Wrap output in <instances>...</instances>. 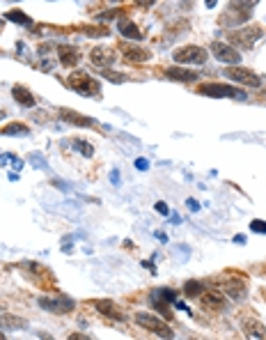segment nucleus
<instances>
[{"mask_svg": "<svg viewBox=\"0 0 266 340\" xmlns=\"http://www.w3.org/2000/svg\"><path fill=\"white\" fill-rule=\"evenodd\" d=\"M60 120L69 122V124H76V127H92V124H94V120H92V117L78 115V113L69 111V108H62V111H60Z\"/></svg>", "mask_w": 266, "mask_h": 340, "instance_id": "16", "label": "nucleus"}, {"mask_svg": "<svg viewBox=\"0 0 266 340\" xmlns=\"http://www.w3.org/2000/svg\"><path fill=\"white\" fill-rule=\"evenodd\" d=\"M103 78H108V81H115V83H124V81H126V76L112 74V71H108V69H103Z\"/></svg>", "mask_w": 266, "mask_h": 340, "instance_id": "27", "label": "nucleus"}, {"mask_svg": "<svg viewBox=\"0 0 266 340\" xmlns=\"http://www.w3.org/2000/svg\"><path fill=\"white\" fill-rule=\"evenodd\" d=\"M225 76H227L230 81L241 83V85H245V87H259L262 85V76H259V74L250 71V69H245V67H239V65H232V67L225 69Z\"/></svg>", "mask_w": 266, "mask_h": 340, "instance_id": "7", "label": "nucleus"}, {"mask_svg": "<svg viewBox=\"0 0 266 340\" xmlns=\"http://www.w3.org/2000/svg\"><path fill=\"white\" fill-rule=\"evenodd\" d=\"M243 333L245 338H253V340H266V327L257 319H245L243 322Z\"/></svg>", "mask_w": 266, "mask_h": 340, "instance_id": "14", "label": "nucleus"}, {"mask_svg": "<svg viewBox=\"0 0 266 340\" xmlns=\"http://www.w3.org/2000/svg\"><path fill=\"white\" fill-rule=\"evenodd\" d=\"M23 327H26V319L14 317V315L0 310V329H5V331H14V329H23Z\"/></svg>", "mask_w": 266, "mask_h": 340, "instance_id": "19", "label": "nucleus"}, {"mask_svg": "<svg viewBox=\"0 0 266 340\" xmlns=\"http://www.w3.org/2000/svg\"><path fill=\"white\" fill-rule=\"evenodd\" d=\"M39 306L48 310V313L65 315L76 308V301L71 297H67V294H53V297H39Z\"/></svg>", "mask_w": 266, "mask_h": 340, "instance_id": "5", "label": "nucleus"}, {"mask_svg": "<svg viewBox=\"0 0 266 340\" xmlns=\"http://www.w3.org/2000/svg\"><path fill=\"white\" fill-rule=\"evenodd\" d=\"M156 211H159V214H163V216L170 214V209H167L165 203H156Z\"/></svg>", "mask_w": 266, "mask_h": 340, "instance_id": "29", "label": "nucleus"}, {"mask_svg": "<svg viewBox=\"0 0 266 340\" xmlns=\"http://www.w3.org/2000/svg\"><path fill=\"white\" fill-rule=\"evenodd\" d=\"M136 168H138V170H147L149 166H147V161H145V159H138V161H136Z\"/></svg>", "mask_w": 266, "mask_h": 340, "instance_id": "30", "label": "nucleus"}, {"mask_svg": "<svg viewBox=\"0 0 266 340\" xmlns=\"http://www.w3.org/2000/svg\"><path fill=\"white\" fill-rule=\"evenodd\" d=\"M264 37V30L259 26H245V28H236V30L230 32V44L236 48H253L259 39Z\"/></svg>", "mask_w": 266, "mask_h": 340, "instance_id": "2", "label": "nucleus"}, {"mask_svg": "<svg viewBox=\"0 0 266 340\" xmlns=\"http://www.w3.org/2000/svg\"><path fill=\"white\" fill-rule=\"evenodd\" d=\"M188 207H191V209H193V211H198V209H200V205H198V200H193V198H191V200H188Z\"/></svg>", "mask_w": 266, "mask_h": 340, "instance_id": "31", "label": "nucleus"}, {"mask_svg": "<svg viewBox=\"0 0 266 340\" xmlns=\"http://www.w3.org/2000/svg\"><path fill=\"white\" fill-rule=\"evenodd\" d=\"M216 3H218V0H204L206 9H214V7H216Z\"/></svg>", "mask_w": 266, "mask_h": 340, "instance_id": "33", "label": "nucleus"}, {"mask_svg": "<svg viewBox=\"0 0 266 340\" xmlns=\"http://www.w3.org/2000/svg\"><path fill=\"white\" fill-rule=\"evenodd\" d=\"M138 5L140 7H149V5H154V0H138Z\"/></svg>", "mask_w": 266, "mask_h": 340, "instance_id": "32", "label": "nucleus"}, {"mask_svg": "<svg viewBox=\"0 0 266 340\" xmlns=\"http://www.w3.org/2000/svg\"><path fill=\"white\" fill-rule=\"evenodd\" d=\"M3 338H5V333H0V340H3Z\"/></svg>", "mask_w": 266, "mask_h": 340, "instance_id": "37", "label": "nucleus"}, {"mask_svg": "<svg viewBox=\"0 0 266 340\" xmlns=\"http://www.w3.org/2000/svg\"><path fill=\"white\" fill-rule=\"evenodd\" d=\"M225 294H230L232 299H243L245 297L243 280H225Z\"/></svg>", "mask_w": 266, "mask_h": 340, "instance_id": "20", "label": "nucleus"}, {"mask_svg": "<svg viewBox=\"0 0 266 340\" xmlns=\"http://www.w3.org/2000/svg\"><path fill=\"white\" fill-rule=\"evenodd\" d=\"M136 322L140 324L142 329H147V331L156 333L159 338H175V333L170 331V327H167L163 319L154 317L151 313H138V315H136Z\"/></svg>", "mask_w": 266, "mask_h": 340, "instance_id": "6", "label": "nucleus"}, {"mask_svg": "<svg viewBox=\"0 0 266 340\" xmlns=\"http://www.w3.org/2000/svg\"><path fill=\"white\" fill-rule=\"evenodd\" d=\"M0 134H5V136H28L30 134V129H28L26 124H21V122H12V124H7V127L0 129Z\"/></svg>", "mask_w": 266, "mask_h": 340, "instance_id": "21", "label": "nucleus"}, {"mask_svg": "<svg viewBox=\"0 0 266 340\" xmlns=\"http://www.w3.org/2000/svg\"><path fill=\"white\" fill-rule=\"evenodd\" d=\"M5 19L18 23V26H32V19L28 16V14H23L21 9H12V12H7V14H5Z\"/></svg>", "mask_w": 266, "mask_h": 340, "instance_id": "22", "label": "nucleus"}, {"mask_svg": "<svg viewBox=\"0 0 266 340\" xmlns=\"http://www.w3.org/2000/svg\"><path fill=\"white\" fill-rule=\"evenodd\" d=\"M55 58H58V62H60L62 67H73V65H78V60H81V51H78L76 46L62 44V46H58Z\"/></svg>", "mask_w": 266, "mask_h": 340, "instance_id": "11", "label": "nucleus"}, {"mask_svg": "<svg viewBox=\"0 0 266 340\" xmlns=\"http://www.w3.org/2000/svg\"><path fill=\"white\" fill-rule=\"evenodd\" d=\"M211 56H216V60H220L223 65L232 67L241 62V53L239 48H234L232 44H225V42H214L211 44Z\"/></svg>", "mask_w": 266, "mask_h": 340, "instance_id": "8", "label": "nucleus"}, {"mask_svg": "<svg viewBox=\"0 0 266 340\" xmlns=\"http://www.w3.org/2000/svg\"><path fill=\"white\" fill-rule=\"evenodd\" d=\"M115 51L112 48H108V46H97V48H92V53H90V60H92V65L94 67H101V69H108L115 62Z\"/></svg>", "mask_w": 266, "mask_h": 340, "instance_id": "10", "label": "nucleus"}, {"mask_svg": "<svg viewBox=\"0 0 266 340\" xmlns=\"http://www.w3.org/2000/svg\"><path fill=\"white\" fill-rule=\"evenodd\" d=\"M250 230H253V232H266V223L264 221H253V223H250Z\"/></svg>", "mask_w": 266, "mask_h": 340, "instance_id": "28", "label": "nucleus"}, {"mask_svg": "<svg viewBox=\"0 0 266 340\" xmlns=\"http://www.w3.org/2000/svg\"><path fill=\"white\" fill-rule=\"evenodd\" d=\"M3 26H5V21H3V19H0V30H3Z\"/></svg>", "mask_w": 266, "mask_h": 340, "instance_id": "36", "label": "nucleus"}, {"mask_svg": "<svg viewBox=\"0 0 266 340\" xmlns=\"http://www.w3.org/2000/svg\"><path fill=\"white\" fill-rule=\"evenodd\" d=\"M112 3H122V0H112Z\"/></svg>", "mask_w": 266, "mask_h": 340, "instance_id": "38", "label": "nucleus"}, {"mask_svg": "<svg viewBox=\"0 0 266 340\" xmlns=\"http://www.w3.org/2000/svg\"><path fill=\"white\" fill-rule=\"evenodd\" d=\"M67 83L78 92V95H83V97H97V95L101 92L99 81H94V78H92L87 71H83V69H78V71H71V74H69Z\"/></svg>", "mask_w": 266, "mask_h": 340, "instance_id": "1", "label": "nucleus"}, {"mask_svg": "<svg viewBox=\"0 0 266 340\" xmlns=\"http://www.w3.org/2000/svg\"><path fill=\"white\" fill-rule=\"evenodd\" d=\"M184 292H186V297H200V294L204 292V285H202L200 280H188V283L184 285Z\"/></svg>", "mask_w": 266, "mask_h": 340, "instance_id": "24", "label": "nucleus"}, {"mask_svg": "<svg viewBox=\"0 0 266 340\" xmlns=\"http://www.w3.org/2000/svg\"><path fill=\"white\" fill-rule=\"evenodd\" d=\"M206 51L202 46H193V44H188V46H181L177 48L175 53H172V60L177 62V65H204L206 62Z\"/></svg>", "mask_w": 266, "mask_h": 340, "instance_id": "4", "label": "nucleus"}, {"mask_svg": "<svg viewBox=\"0 0 266 340\" xmlns=\"http://www.w3.org/2000/svg\"><path fill=\"white\" fill-rule=\"evenodd\" d=\"M7 164H12L14 168H23V161L16 159L14 154H3V156H0V166H7Z\"/></svg>", "mask_w": 266, "mask_h": 340, "instance_id": "26", "label": "nucleus"}, {"mask_svg": "<svg viewBox=\"0 0 266 340\" xmlns=\"http://www.w3.org/2000/svg\"><path fill=\"white\" fill-rule=\"evenodd\" d=\"M120 51L124 53V58H126L129 62H147V60H149V51H145V48H140V46L122 44Z\"/></svg>", "mask_w": 266, "mask_h": 340, "instance_id": "12", "label": "nucleus"}, {"mask_svg": "<svg viewBox=\"0 0 266 340\" xmlns=\"http://www.w3.org/2000/svg\"><path fill=\"white\" fill-rule=\"evenodd\" d=\"M117 30H120L122 37H126V39H133V42H140L142 39V32H140V28L136 26L133 21H126V19H122L120 23H117Z\"/></svg>", "mask_w": 266, "mask_h": 340, "instance_id": "17", "label": "nucleus"}, {"mask_svg": "<svg viewBox=\"0 0 266 340\" xmlns=\"http://www.w3.org/2000/svg\"><path fill=\"white\" fill-rule=\"evenodd\" d=\"M92 306L99 310L101 315H106V317H115V319L124 317V315L120 313V308L115 306V301H110V299H94V301H92Z\"/></svg>", "mask_w": 266, "mask_h": 340, "instance_id": "13", "label": "nucleus"}, {"mask_svg": "<svg viewBox=\"0 0 266 340\" xmlns=\"http://www.w3.org/2000/svg\"><path fill=\"white\" fill-rule=\"evenodd\" d=\"M257 3H259V0H232L230 7L239 9V12H243V14H250V9H253Z\"/></svg>", "mask_w": 266, "mask_h": 340, "instance_id": "25", "label": "nucleus"}, {"mask_svg": "<svg viewBox=\"0 0 266 340\" xmlns=\"http://www.w3.org/2000/svg\"><path fill=\"white\" fill-rule=\"evenodd\" d=\"M165 76L170 78V81L193 83V81H198V78H200V74L198 71H191V69H177V67H172V69H167V71H165Z\"/></svg>", "mask_w": 266, "mask_h": 340, "instance_id": "15", "label": "nucleus"}, {"mask_svg": "<svg viewBox=\"0 0 266 340\" xmlns=\"http://www.w3.org/2000/svg\"><path fill=\"white\" fill-rule=\"evenodd\" d=\"M198 92L202 97H218V99H245V92L232 85H223V83H204L198 87Z\"/></svg>", "mask_w": 266, "mask_h": 340, "instance_id": "3", "label": "nucleus"}, {"mask_svg": "<svg viewBox=\"0 0 266 340\" xmlns=\"http://www.w3.org/2000/svg\"><path fill=\"white\" fill-rule=\"evenodd\" d=\"M73 150L81 152V154L87 156V159H92V156H94V147H92L87 140H83V138H76V140H73Z\"/></svg>", "mask_w": 266, "mask_h": 340, "instance_id": "23", "label": "nucleus"}, {"mask_svg": "<svg viewBox=\"0 0 266 340\" xmlns=\"http://www.w3.org/2000/svg\"><path fill=\"white\" fill-rule=\"evenodd\" d=\"M12 97L16 99V103H21V106H26V108H32L34 103V97H32V92L28 90V87H23V85H14L12 87Z\"/></svg>", "mask_w": 266, "mask_h": 340, "instance_id": "18", "label": "nucleus"}, {"mask_svg": "<svg viewBox=\"0 0 266 340\" xmlns=\"http://www.w3.org/2000/svg\"><path fill=\"white\" fill-rule=\"evenodd\" d=\"M234 241H236V244H245V237H243V235H236Z\"/></svg>", "mask_w": 266, "mask_h": 340, "instance_id": "34", "label": "nucleus"}, {"mask_svg": "<svg viewBox=\"0 0 266 340\" xmlns=\"http://www.w3.org/2000/svg\"><path fill=\"white\" fill-rule=\"evenodd\" d=\"M71 340H87V336H81V333H73Z\"/></svg>", "mask_w": 266, "mask_h": 340, "instance_id": "35", "label": "nucleus"}, {"mask_svg": "<svg viewBox=\"0 0 266 340\" xmlns=\"http://www.w3.org/2000/svg\"><path fill=\"white\" fill-rule=\"evenodd\" d=\"M200 303L204 310H214V313H218V310L225 308V294L216 292V290H206V292L200 294Z\"/></svg>", "mask_w": 266, "mask_h": 340, "instance_id": "9", "label": "nucleus"}]
</instances>
